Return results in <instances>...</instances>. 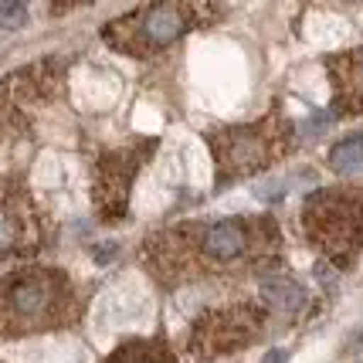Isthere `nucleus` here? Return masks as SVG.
I'll return each mask as SVG.
<instances>
[{"label":"nucleus","mask_w":363,"mask_h":363,"mask_svg":"<svg viewBox=\"0 0 363 363\" xmlns=\"http://www.w3.org/2000/svg\"><path fill=\"white\" fill-rule=\"evenodd\" d=\"M282 231L272 214L163 224L140 241V265L163 289L228 282L279 265Z\"/></svg>","instance_id":"1"},{"label":"nucleus","mask_w":363,"mask_h":363,"mask_svg":"<svg viewBox=\"0 0 363 363\" xmlns=\"http://www.w3.org/2000/svg\"><path fill=\"white\" fill-rule=\"evenodd\" d=\"M85 316V292L65 269L17 265L0 275V336L72 330Z\"/></svg>","instance_id":"2"},{"label":"nucleus","mask_w":363,"mask_h":363,"mask_svg":"<svg viewBox=\"0 0 363 363\" xmlns=\"http://www.w3.org/2000/svg\"><path fill=\"white\" fill-rule=\"evenodd\" d=\"M214 21V0H150L102 28V41L129 58H153Z\"/></svg>","instance_id":"3"},{"label":"nucleus","mask_w":363,"mask_h":363,"mask_svg":"<svg viewBox=\"0 0 363 363\" xmlns=\"http://www.w3.org/2000/svg\"><path fill=\"white\" fill-rule=\"evenodd\" d=\"M207 150L214 157L218 187H231L238 180L269 170L272 163L292 150V126L282 112H269L258 123L218 126L207 133Z\"/></svg>","instance_id":"4"},{"label":"nucleus","mask_w":363,"mask_h":363,"mask_svg":"<svg viewBox=\"0 0 363 363\" xmlns=\"http://www.w3.org/2000/svg\"><path fill=\"white\" fill-rule=\"evenodd\" d=\"M302 235L333 269H350L363 245V190H316L302 204Z\"/></svg>","instance_id":"5"},{"label":"nucleus","mask_w":363,"mask_h":363,"mask_svg":"<svg viewBox=\"0 0 363 363\" xmlns=\"http://www.w3.org/2000/svg\"><path fill=\"white\" fill-rule=\"evenodd\" d=\"M65 92V62L45 58L0 79V146L34 133L38 116Z\"/></svg>","instance_id":"6"},{"label":"nucleus","mask_w":363,"mask_h":363,"mask_svg":"<svg viewBox=\"0 0 363 363\" xmlns=\"http://www.w3.org/2000/svg\"><path fill=\"white\" fill-rule=\"evenodd\" d=\"M55 241V221L24 177H0V262L34 258Z\"/></svg>","instance_id":"7"},{"label":"nucleus","mask_w":363,"mask_h":363,"mask_svg":"<svg viewBox=\"0 0 363 363\" xmlns=\"http://www.w3.org/2000/svg\"><path fill=\"white\" fill-rule=\"evenodd\" d=\"M265 333V309L252 302H235V306H214L204 309L187 340V353L201 360H218L241 353L262 340Z\"/></svg>","instance_id":"8"},{"label":"nucleus","mask_w":363,"mask_h":363,"mask_svg":"<svg viewBox=\"0 0 363 363\" xmlns=\"http://www.w3.org/2000/svg\"><path fill=\"white\" fill-rule=\"evenodd\" d=\"M157 140H140L129 146L102 150L92 163V204L106 224L123 221L129 214V194L146 160L153 157Z\"/></svg>","instance_id":"9"},{"label":"nucleus","mask_w":363,"mask_h":363,"mask_svg":"<svg viewBox=\"0 0 363 363\" xmlns=\"http://www.w3.org/2000/svg\"><path fill=\"white\" fill-rule=\"evenodd\" d=\"M333 82H336V99H340V109L347 112H360L363 109V48L360 51H350L330 62Z\"/></svg>","instance_id":"10"},{"label":"nucleus","mask_w":363,"mask_h":363,"mask_svg":"<svg viewBox=\"0 0 363 363\" xmlns=\"http://www.w3.org/2000/svg\"><path fill=\"white\" fill-rule=\"evenodd\" d=\"M258 296L272 313H282V316H296L306 306V289L292 275H282V272H265L262 282H258Z\"/></svg>","instance_id":"11"},{"label":"nucleus","mask_w":363,"mask_h":363,"mask_svg":"<svg viewBox=\"0 0 363 363\" xmlns=\"http://www.w3.org/2000/svg\"><path fill=\"white\" fill-rule=\"evenodd\" d=\"M106 363H174V353L163 340H129Z\"/></svg>","instance_id":"12"},{"label":"nucleus","mask_w":363,"mask_h":363,"mask_svg":"<svg viewBox=\"0 0 363 363\" xmlns=\"http://www.w3.org/2000/svg\"><path fill=\"white\" fill-rule=\"evenodd\" d=\"M363 163V136H347L330 150V167L336 174H353Z\"/></svg>","instance_id":"13"},{"label":"nucleus","mask_w":363,"mask_h":363,"mask_svg":"<svg viewBox=\"0 0 363 363\" xmlns=\"http://www.w3.org/2000/svg\"><path fill=\"white\" fill-rule=\"evenodd\" d=\"M28 24V0H0V31H17Z\"/></svg>","instance_id":"14"},{"label":"nucleus","mask_w":363,"mask_h":363,"mask_svg":"<svg viewBox=\"0 0 363 363\" xmlns=\"http://www.w3.org/2000/svg\"><path fill=\"white\" fill-rule=\"evenodd\" d=\"M82 4H92V0H51V11L55 14H62V11H75Z\"/></svg>","instance_id":"15"},{"label":"nucleus","mask_w":363,"mask_h":363,"mask_svg":"<svg viewBox=\"0 0 363 363\" xmlns=\"http://www.w3.org/2000/svg\"><path fill=\"white\" fill-rule=\"evenodd\" d=\"M285 360H289V353H285V350H272V353L262 363H285Z\"/></svg>","instance_id":"16"}]
</instances>
